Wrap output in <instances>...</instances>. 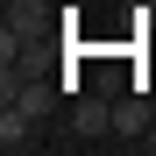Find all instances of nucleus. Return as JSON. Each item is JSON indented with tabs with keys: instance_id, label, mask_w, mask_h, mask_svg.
<instances>
[{
	"instance_id": "f257e3e1",
	"label": "nucleus",
	"mask_w": 156,
	"mask_h": 156,
	"mask_svg": "<svg viewBox=\"0 0 156 156\" xmlns=\"http://www.w3.org/2000/svg\"><path fill=\"white\" fill-rule=\"evenodd\" d=\"M50 29V7L43 0H7V29H0V64H14L21 50Z\"/></svg>"
},
{
	"instance_id": "f03ea898",
	"label": "nucleus",
	"mask_w": 156,
	"mask_h": 156,
	"mask_svg": "<svg viewBox=\"0 0 156 156\" xmlns=\"http://www.w3.org/2000/svg\"><path fill=\"white\" fill-rule=\"evenodd\" d=\"M0 149H7V156L36 149V114H21V107H7V114H0Z\"/></svg>"
},
{
	"instance_id": "7ed1b4c3",
	"label": "nucleus",
	"mask_w": 156,
	"mask_h": 156,
	"mask_svg": "<svg viewBox=\"0 0 156 156\" xmlns=\"http://www.w3.org/2000/svg\"><path fill=\"white\" fill-rule=\"evenodd\" d=\"M114 135H149V99H142V92L114 99Z\"/></svg>"
},
{
	"instance_id": "20e7f679",
	"label": "nucleus",
	"mask_w": 156,
	"mask_h": 156,
	"mask_svg": "<svg viewBox=\"0 0 156 156\" xmlns=\"http://www.w3.org/2000/svg\"><path fill=\"white\" fill-rule=\"evenodd\" d=\"M71 128H78V135H107V128H114V107H107V99H78V107H71Z\"/></svg>"
},
{
	"instance_id": "39448f33",
	"label": "nucleus",
	"mask_w": 156,
	"mask_h": 156,
	"mask_svg": "<svg viewBox=\"0 0 156 156\" xmlns=\"http://www.w3.org/2000/svg\"><path fill=\"white\" fill-rule=\"evenodd\" d=\"M142 149H149V156H156V128H149V135H142Z\"/></svg>"
}]
</instances>
